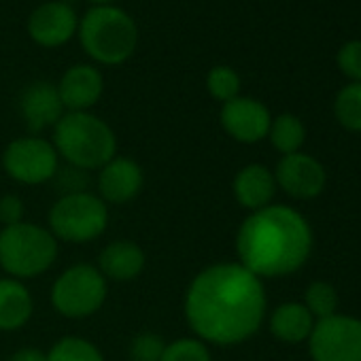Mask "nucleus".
Masks as SVG:
<instances>
[{"label":"nucleus","mask_w":361,"mask_h":361,"mask_svg":"<svg viewBox=\"0 0 361 361\" xmlns=\"http://www.w3.org/2000/svg\"><path fill=\"white\" fill-rule=\"evenodd\" d=\"M264 314L262 279L243 264L204 268L185 293V319L202 342L240 344L259 329Z\"/></svg>","instance_id":"f257e3e1"},{"label":"nucleus","mask_w":361,"mask_h":361,"mask_svg":"<svg viewBox=\"0 0 361 361\" xmlns=\"http://www.w3.org/2000/svg\"><path fill=\"white\" fill-rule=\"evenodd\" d=\"M312 249L308 221L289 207L253 211L236 236V253L247 270L259 279L287 276L304 266Z\"/></svg>","instance_id":"f03ea898"},{"label":"nucleus","mask_w":361,"mask_h":361,"mask_svg":"<svg viewBox=\"0 0 361 361\" xmlns=\"http://www.w3.org/2000/svg\"><path fill=\"white\" fill-rule=\"evenodd\" d=\"M54 147L73 168L100 170L117 153L115 132L87 111H68L54 126Z\"/></svg>","instance_id":"7ed1b4c3"},{"label":"nucleus","mask_w":361,"mask_h":361,"mask_svg":"<svg viewBox=\"0 0 361 361\" xmlns=\"http://www.w3.org/2000/svg\"><path fill=\"white\" fill-rule=\"evenodd\" d=\"M79 41L83 51L106 66L126 62L138 45L134 20L117 7H92L79 22Z\"/></svg>","instance_id":"20e7f679"},{"label":"nucleus","mask_w":361,"mask_h":361,"mask_svg":"<svg viewBox=\"0 0 361 361\" xmlns=\"http://www.w3.org/2000/svg\"><path fill=\"white\" fill-rule=\"evenodd\" d=\"M58 257L56 236L35 224H16L0 230V266L11 279L24 281L45 274Z\"/></svg>","instance_id":"39448f33"},{"label":"nucleus","mask_w":361,"mask_h":361,"mask_svg":"<svg viewBox=\"0 0 361 361\" xmlns=\"http://www.w3.org/2000/svg\"><path fill=\"white\" fill-rule=\"evenodd\" d=\"M109 226L106 202L90 192L64 194L49 211V232L56 240L83 245L96 240Z\"/></svg>","instance_id":"423d86ee"},{"label":"nucleus","mask_w":361,"mask_h":361,"mask_svg":"<svg viewBox=\"0 0 361 361\" xmlns=\"http://www.w3.org/2000/svg\"><path fill=\"white\" fill-rule=\"evenodd\" d=\"M106 279L96 266L77 264L64 270L51 287L54 308L68 319H85L98 312L106 300Z\"/></svg>","instance_id":"0eeeda50"},{"label":"nucleus","mask_w":361,"mask_h":361,"mask_svg":"<svg viewBox=\"0 0 361 361\" xmlns=\"http://www.w3.org/2000/svg\"><path fill=\"white\" fill-rule=\"evenodd\" d=\"M308 348L312 361H361V319L331 314L317 321Z\"/></svg>","instance_id":"6e6552de"},{"label":"nucleus","mask_w":361,"mask_h":361,"mask_svg":"<svg viewBox=\"0 0 361 361\" xmlns=\"http://www.w3.org/2000/svg\"><path fill=\"white\" fill-rule=\"evenodd\" d=\"M5 172L24 185H41L58 174V151L54 142L26 136L9 142L3 155Z\"/></svg>","instance_id":"1a4fd4ad"},{"label":"nucleus","mask_w":361,"mask_h":361,"mask_svg":"<svg viewBox=\"0 0 361 361\" xmlns=\"http://www.w3.org/2000/svg\"><path fill=\"white\" fill-rule=\"evenodd\" d=\"M276 185L298 200H310L319 196L325 188V170L323 166L302 151L283 155L276 164Z\"/></svg>","instance_id":"9d476101"},{"label":"nucleus","mask_w":361,"mask_h":361,"mask_svg":"<svg viewBox=\"0 0 361 361\" xmlns=\"http://www.w3.org/2000/svg\"><path fill=\"white\" fill-rule=\"evenodd\" d=\"M272 123V115L255 98L236 96L234 100L226 102L221 109V126L224 130L238 142H259L268 136Z\"/></svg>","instance_id":"9b49d317"},{"label":"nucleus","mask_w":361,"mask_h":361,"mask_svg":"<svg viewBox=\"0 0 361 361\" xmlns=\"http://www.w3.org/2000/svg\"><path fill=\"white\" fill-rule=\"evenodd\" d=\"M79 28V20L66 3H45L32 11L28 20V32L32 41L43 47H60L73 39Z\"/></svg>","instance_id":"f8f14e48"},{"label":"nucleus","mask_w":361,"mask_h":361,"mask_svg":"<svg viewBox=\"0 0 361 361\" xmlns=\"http://www.w3.org/2000/svg\"><path fill=\"white\" fill-rule=\"evenodd\" d=\"M145 183L142 168L130 157H113L98 170V196L109 204H126L138 196Z\"/></svg>","instance_id":"ddd939ff"},{"label":"nucleus","mask_w":361,"mask_h":361,"mask_svg":"<svg viewBox=\"0 0 361 361\" xmlns=\"http://www.w3.org/2000/svg\"><path fill=\"white\" fill-rule=\"evenodd\" d=\"M104 92V81L98 68L90 64H77L68 68L58 85L60 100L68 111H87Z\"/></svg>","instance_id":"4468645a"},{"label":"nucleus","mask_w":361,"mask_h":361,"mask_svg":"<svg viewBox=\"0 0 361 361\" xmlns=\"http://www.w3.org/2000/svg\"><path fill=\"white\" fill-rule=\"evenodd\" d=\"M20 109L26 119V126L32 132H41L49 126H56L64 115V104L60 100L58 87L47 81L30 83L20 98Z\"/></svg>","instance_id":"2eb2a0df"},{"label":"nucleus","mask_w":361,"mask_h":361,"mask_svg":"<svg viewBox=\"0 0 361 361\" xmlns=\"http://www.w3.org/2000/svg\"><path fill=\"white\" fill-rule=\"evenodd\" d=\"M232 192L240 207L249 211H259L264 207H270V200L276 192V178L266 166L249 164L234 176Z\"/></svg>","instance_id":"dca6fc26"},{"label":"nucleus","mask_w":361,"mask_h":361,"mask_svg":"<svg viewBox=\"0 0 361 361\" xmlns=\"http://www.w3.org/2000/svg\"><path fill=\"white\" fill-rule=\"evenodd\" d=\"M145 251L132 240H115L106 245L98 257V270L104 279L132 281L145 268Z\"/></svg>","instance_id":"f3484780"},{"label":"nucleus","mask_w":361,"mask_h":361,"mask_svg":"<svg viewBox=\"0 0 361 361\" xmlns=\"http://www.w3.org/2000/svg\"><path fill=\"white\" fill-rule=\"evenodd\" d=\"M35 310L28 287L18 279H0V331L22 329Z\"/></svg>","instance_id":"a211bd4d"},{"label":"nucleus","mask_w":361,"mask_h":361,"mask_svg":"<svg viewBox=\"0 0 361 361\" xmlns=\"http://www.w3.org/2000/svg\"><path fill=\"white\" fill-rule=\"evenodd\" d=\"M312 327H314V317L300 302H285L270 317L272 334L279 340L289 342V344L306 340L310 336Z\"/></svg>","instance_id":"6ab92c4d"},{"label":"nucleus","mask_w":361,"mask_h":361,"mask_svg":"<svg viewBox=\"0 0 361 361\" xmlns=\"http://www.w3.org/2000/svg\"><path fill=\"white\" fill-rule=\"evenodd\" d=\"M268 136L276 151H281L283 155H289V153H298L300 147L304 145L306 128L295 115L283 113L276 119H272Z\"/></svg>","instance_id":"aec40b11"},{"label":"nucleus","mask_w":361,"mask_h":361,"mask_svg":"<svg viewBox=\"0 0 361 361\" xmlns=\"http://www.w3.org/2000/svg\"><path fill=\"white\" fill-rule=\"evenodd\" d=\"M47 361H104V357L94 342L79 336H66L51 346Z\"/></svg>","instance_id":"412c9836"},{"label":"nucleus","mask_w":361,"mask_h":361,"mask_svg":"<svg viewBox=\"0 0 361 361\" xmlns=\"http://www.w3.org/2000/svg\"><path fill=\"white\" fill-rule=\"evenodd\" d=\"M334 113L346 130L361 132V83H348L338 92Z\"/></svg>","instance_id":"4be33fe9"},{"label":"nucleus","mask_w":361,"mask_h":361,"mask_svg":"<svg viewBox=\"0 0 361 361\" xmlns=\"http://www.w3.org/2000/svg\"><path fill=\"white\" fill-rule=\"evenodd\" d=\"M304 300H306L304 306L308 308V312H310L317 321L336 314L338 293H336V289H334L329 283H323V281L310 283L308 289H306V298H304Z\"/></svg>","instance_id":"5701e85b"},{"label":"nucleus","mask_w":361,"mask_h":361,"mask_svg":"<svg viewBox=\"0 0 361 361\" xmlns=\"http://www.w3.org/2000/svg\"><path fill=\"white\" fill-rule=\"evenodd\" d=\"M207 87L211 92V96L219 102H230L238 96L240 92V77L234 68L230 66H215L211 68L209 77H207Z\"/></svg>","instance_id":"b1692460"},{"label":"nucleus","mask_w":361,"mask_h":361,"mask_svg":"<svg viewBox=\"0 0 361 361\" xmlns=\"http://www.w3.org/2000/svg\"><path fill=\"white\" fill-rule=\"evenodd\" d=\"M159 361H211V350L200 338H178L166 344Z\"/></svg>","instance_id":"393cba45"},{"label":"nucleus","mask_w":361,"mask_h":361,"mask_svg":"<svg viewBox=\"0 0 361 361\" xmlns=\"http://www.w3.org/2000/svg\"><path fill=\"white\" fill-rule=\"evenodd\" d=\"M166 342L157 334H138L130 344L132 361H159L164 355Z\"/></svg>","instance_id":"a878e982"},{"label":"nucleus","mask_w":361,"mask_h":361,"mask_svg":"<svg viewBox=\"0 0 361 361\" xmlns=\"http://www.w3.org/2000/svg\"><path fill=\"white\" fill-rule=\"evenodd\" d=\"M338 68L350 79V83H361V41H346L336 56Z\"/></svg>","instance_id":"bb28decb"},{"label":"nucleus","mask_w":361,"mask_h":361,"mask_svg":"<svg viewBox=\"0 0 361 361\" xmlns=\"http://www.w3.org/2000/svg\"><path fill=\"white\" fill-rule=\"evenodd\" d=\"M24 221V202L22 198L9 194L0 198V224L5 228L7 226H16Z\"/></svg>","instance_id":"cd10ccee"},{"label":"nucleus","mask_w":361,"mask_h":361,"mask_svg":"<svg viewBox=\"0 0 361 361\" xmlns=\"http://www.w3.org/2000/svg\"><path fill=\"white\" fill-rule=\"evenodd\" d=\"M9 361H47V353L39 348H20L9 357Z\"/></svg>","instance_id":"c85d7f7f"},{"label":"nucleus","mask_w":361,"mask_h":361,"mask_svg":"<svg viewBox=\"0 0 361 361\" xmlns=\"http://www.w3.org/2000/svg\"><path fill=\"white\" fill-rule=\"evenodd\" d=\"M90 3H94V7H106L113 3V0H90Z\"/></svg>","instance_id":"c756f323"}]
</instances>
